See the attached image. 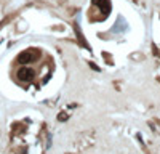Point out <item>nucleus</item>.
Returning a JSON list of instances; mask_svg holds the SVG:
<instances>
[{
	"label": "nucleus",
	"mask_w": 160,
	"mask_h": 154,
	"mask_svg": "<svg viewBox=\"0 0 160 154\" xmlns=\"http://www.w3.org/2000/svg\"><path fill=\"white\" fill-rule=\"evenodd\" d=\"M35 60V55H34V51H24V53H21L18 56V61L21 64H29V63H32V61Z\"/></svg>",
	"instance_id": "f03ea898"
},
{
	"label": "nucleus",
	"mask_w": 160,
	"mask_h": 154,
	"mask_svg": "<svg viewBox=\"0 0 160 154\" xmlns=\"http://www.w3.org/2000/svg\"><path fill=\"white\" fill-rule=\"evenodd\" d=\"M18 79H21V80L24 82H29L34 79V71L30 69V67H21V69L18 71Z\"/></svg>",
	"instance_id": "f257e3e1"
},
{
	"label": "nucleus",
	"mask_w": 160,
	"mask_h": 154,
	"mask_svg": "<svg viewBox=\"0 0 160 154\" xmlns=\"http://www.w3.org/2000/svg\"><path fill=\"white\" fill-rule=\"evenodd\" d=\"M94 3H96V5L103 10L104 15L109 13V10H111V3H109V0H94Z\"/></svg>",
	"instance_id": "7ed1b4c3"
}]
</instances>
